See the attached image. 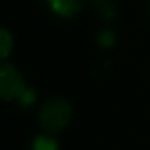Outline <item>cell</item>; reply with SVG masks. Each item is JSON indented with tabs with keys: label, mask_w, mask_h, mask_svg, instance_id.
Instances as JSON below:
<instances>
[{
	"label": "cell",
	"mask_w": 150,
	"mask_h": 150,
	"mask_svg": "<svg viewBox=\"0 0 150 150\" xmlns=\"http://www.w3.org/2000/svg\"><path fill=\"white\" fill-rule=\"evenodd\" d=\"M40 124L49 132H60L71 120V107L65 98H50L39 111Z\"/></svg>",
	"instance_id": "cell-1"
},
{
	"label": "cell",
	"mask_w": 150,
	"mask_h": 150,
	"mask_svg": "<svg viewBox=\"0 0 150 150\" xmlns=\"http://www.w3.org/2000/svg\"><path fill=\"white\" fill-rule=\"evenodd\" d=\"M26 84L21 73L13 65H2L0 68V92L5 100H15L23 95Z\"/></svg>",
	"instance_id": "cell-2"
},
{
	"label": "cell",
	"mask_w": 150,
	"mask_h": 150,
	"mask_svg": "<svg viewBox=\"0 0 150 150\" xmlns=\"http://www.w3.org/2000/svg\"><path fill=\"white\" fill-rule=\"evenodd\" d=\"M49 2H50V8L57 15L65 18H73L76 15H79L82 7H84L82 0H49Z\"/></svg>",
	"instance_id": "cell-3"
},
{
	"label": "cell",
	"mask_w": 150,
	"mask_h": 150,
	"mask_svg": "<svg viewBox=\"0 0 150 150\" xmlns=\"http://www.w3.org/2000/svg\"><path fill=\"white\" fill-rule=\"evenodd\" d=\"M33 150H58V144L52 136H37L33 144Z\"/></svg>",
	"instance_id": "cell-4"
},
{
	"label": "cell",
	"mask_w": 150,
	"mask_h": 150,
	"mask_svg": "<svg viewBox=\"0 0 150 150\" xmlns=\"http://www.w3.org/2000/svg\"><path fill=\"white\" fill-rule=\"evenodd\" d=\"M94 4H95L98 15L103 20H111L115 16V5L111 0H94Z\"/></svg>",
	"instance_id": "cell-5"
},
{
	"label": "cell",
	"mask_w": 150,
	"mask_h": 150,
	"mask_svg": "<svg viewBox=\"0 0 150 150\" xmlns=\"http://www.w3.org/2000/svg\"><path fill=\"white\" fill-rule=\"evenodd\" d=\"M0 44H2V58H7L10 50L13 49V39H11V36L8 34L7 29H2V40H0Z\"/></svg>",
	"instance_id": "cell-6"
},
{
	"label": "cell",
	"mask_w": 150,
	"mask_h": 150,
	"mask_svg": "<svg viewBox=\"0 0 150 150\" xmlns=\"http://www.w3.org/2000/svg\"><path fill=\"white\" fill-rule=\"evenodd\" d=\"M34 100H36V94H34L33 89H26V91L23 92V95L20 97V102L23 105H31Z\"/></svg>",
	"instance_id": "cell-7"
},
{
	"label": "cell",
	"mask_w": 150,
	"mask_h": 150,
	"mask_svg": "<svg viewBox=\"0 0 150 150\" xmlns=\"http://www.w3.org/2000/svg\"><path fill=\"white\" fill-rule=\"evenodd\" d=\"M113 40H115V37H113V34L110 33V31H103V33L100 34V44L102 45H111L113 44Z\"/></svg>",
	"instance_id": "cell-8"
}]
</instances>
